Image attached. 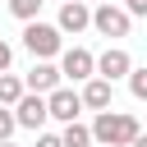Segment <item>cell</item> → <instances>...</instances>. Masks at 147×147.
Here are the masks:
<instances>
[{"label":"cell","mask_w":147,"mask_h":147,"mask_svg":"<svg viewBox=\"0 0 147 147\" xmlns=\"http://www.w3.org/2000/svg\"><path fill=\"white\" fill-rule=\"evenodd\" d=\"M138 133H142L138 115H129V110H115V106L96 110V119H92V142H106V147H129Z\"/></svg>","instance_id":"obj_1"},{"label":"cell","mask_w":147,"mask_h":147,"mask_svg":"<svg viewBox=\"0 0 147 147\" xmlns=\"http://www.w3.org/2000/svg\"><path fill=\"white\" fill-rule=\"evenodd\" d=\"M23 46H28L32 60H55V55L64 51V32H60L55 23L28 18V23H23Z\"/></svg>","instance_id":"obj_2"},{"label":"cell","mask_w":147,"mask_h":147,"mask_svg":"<svg viewBox=\"0 0 147 147\" xmlns=\"http://www.w3.org/2000/svg\"><path fill=\"white\" fill-rule=\"evenodd\" d=\"M92 28H96L101 37H110V41H119V37H129L133 14H129L124 5H115V0H101V5H92Z\"/></svg>","instance_id":"obj_3"},{"label":"cell","mask_w":147,"mask_h":147,"mask_svg":"<svg viewBox=\"0 0 147 147\" xmlns=\"http://www.w3.org/2000/svg\"><path fill=\"white\" fill-rule=\"evenodd\" d=\"M14 119H18V129H32V133H41V129H46V119H51V110H46V96H41V92H23V96L14 101Z\"/></svg>","instance_id":"obj_4"},{"label":"cell","mask_w":147,"mask_h":147,"mask_svg":"<svg viewBox=\"0 0 147 147\" xmlns=\"http://www.w3.org/2000/svg\"><path fill=\"white\" fill-rule=\"evenodd\" d=\"M46 110H51V119L69 124V119H78V110H87V106H83V92H74V87H51V92H46Z\"/></svg>","instance_id":"obj_5"},{"label":"cell","mask_w":147,"mask_h":147,"mask_svg":"<svg viewBox=\"0 0 147 147\" xmlns=\"http://www.w3.org/2000/svg\"><path fill=\"white\" fill-rule=\"evenodd\" d=\"M60 74L74 78V83H83V78L96 74V55L87 46H69V51H60Z\"/></svg>","instance_id":"obj_6"},{"label":"cell","mask_w":147,"mask_h":147,"mask_svg":"<svg viewBox=\"0 0 147 147\" xmlns=\"http://www.w3.org/2000/svg\"><path fill=\"white\" fill-rule=\"evenodd\" d=\"M55 28L60 32H87L92 28V5L87 0H60V18H55Z\"/></svg>","instance_id":"obj_7"},{"label":"cell","mask_w":147,"mask_h":147,"mask_svg":"<svg viewBox=\"0 0 147 147\" xmlns=\"http://www.w3.org/2000/svg\"><path fill=\"white\" fill-rule=\"evenodd\" d=\"M129 69H133V55H129L124 46H106V51L96 55V74H101V78H110V83L129 78Z\"/></svg>","instance_id":"obj_8"},{"label":"cell","mask_w":147,"mask_h":147,"mask_svg":"<svg viewBox=\"0 0 147 147\" xmlns=\"http://www.w3.org/2000/svg\"><path fill=\"white\" fill-rule=\"evenodd\" d=\"M60 78H64V74H60V64H55V60H37V64L28 69L23 87H28V92H41V96H46L51 87H60Z\"/></svg>","instance_id":"obj_9"},{"label":"cell","mask_w":147,"mask_h":147,"mask_svg":"<svg viewBox=\"0 0 147 147\" xmlns=\"http://www.w3.org/2000/svg\"><path fill=\"white\" fill-rule=\"evenodd\" d=\"M110 101H115V83H110V78H101V74L83 78V106H87V110H106Z\"/></svg>","instance_id":"obj_10"},{"label":"cell","mask_w":147,"mask_h":147,"mask_svg":"<svg viewBox=\"0 0 147 147\" xmlns=\"http://www.w3.org/2000/svg\"><path fill=\"white\" fill-rule=\"evenodd\" d=\"M60 138H64V147H92V124H83V119H69Z\"/></svg>","instance_id":"obj_11"},{"label":"cell","mask_w":147,"mask_h":147,"mask_svg":"<svg viewBox=\"0 0 147 147\" xmlns=\"http://www.w3.org/2000/svg\"><path fill=\"white\" fill-rule=\"evenodd\" d=\"M23 92H28V87H23V78H14V74L5 69V74H0V106H14Z\"/></svg>","instance_id":"obj_12"},{"label":"cell","mask_w":147,"mask_h":147,"mask_svg":"<svg viewBox=\"0 0 147 147\" xmlns=\"http://www.w3.org/2000/svg\"><path fill=\"white\" fill-rule=\"evenodd\" d=\"M41 5H46V0H9V14L28 23V18H37V14H41Z\"/></svg>","instance_id":"obj_13"},{"label":"cell","mask_w":147,"mask_h":147,"mask_svg":"<svg viewBox=\"0 0 147 147\" xmlns=\"http://www.w3.org/2000/svg\"><path fill=\"white\" fill-rule=\"evenodd\" d=\"M129 92H133L138 101H147V64H142V69H138V64L129 69Z\"/></svg>","instance_id":"obj_14"},{"label":"cell","mask_w":147,"mask_h":147,"mask_svg":"<svg viewBox=\"0 0 147 147\" xmlns=\"http://www.w3.org/2000/svg\"><path fill=\"white\" fill-rule=\"evenodd\" d=\"M14 129H18V119H14V106H0V142H5V138H14Z\"/></svg>","instance_id":"obj_15"},{"label":"cell","mask_w":147,"mask_h":147,"mask_svg":"<svg viewBox=\"0 0 147 147\" xmlns=\"http://www.w3.org/2000/svg\"><path fill=\"white\" fill-rule=\"evenodd\" d=\"M37 147H64V138H60V133H46V129H41V133H37Z\"/></svg>","instance_id":"obj_16"},{"label":"cell","mask_w":147,"mask_h":147,"mask_svg":"<svg viewBox=\"0 0 147 147\" xmlns=\"http://www.w3.org/2000/svg\"><path fill=\"white\" fill-rule=\"evenodd\" d=\"M9 64H14V46H9V41H5V37H0V74H5V69H9Z\"/></svg>","instance_id":"obj_17"},{"label":"cell","mask_w":147,"mask_h":147,"mask_svg":"<svg viewBox=\"0 0 147 147\" xmlns=\"http://www.w3.org/2000/svg\"><path fill=\"white\" fill-rule=\"evenodd\" d=\"M124 9H129L133 18H147V0H124Z\"/></svg>","instance_id":"obj_18"},{"label":"cell","mask_w":147,"mask_h":147,"mask_svg":"<svg viewBox=\"0 0 147 147\" xmlns=\"http://www.w3.org/2000/svg\"><path fill=\"white\" fill-rule=\"evenodd\" d=\"M129 147H147V133H138V138H133V142H129Z\"/></svg>","instance_id":"obj_19"},{"label":"cell","mask_w":147,"mask_h":147,"mask_svg":"<svg viewBox=\"0 0 147 147\" xmlns=\"http://www.w3.org/2000/svg\"><path fill=\"white\" fill-rule=\"evenodd\" d=\"M0 147H18V142H9V138H5V142H0Z\"/></svg>","instance_id":"obj_20"},{"label":"cell","mask_w":147,"mask_h":147,"mask_svg":"<svg viewBox=\"0 0 147 147\" xmlns=\"http://www.w3.org/2000/svg\"><path fill=\"white\" fill-rule=\"evenodd\" d=\"M92 147H106V142H92Z\"/></svg>","instance_id":"obj_21"},{"label":"cell","mask_w":147,"mask_h":147,"mask_svg":"<svg viewBox=\"0 0 147 147\" xmlns=\"http://www.w3.org/2000/svg\"><path fill=\"white\" fill-rule=\"evenodd\" d=\"M87 5H101V0H87Z\"/></svg>","instance_id":"obj_22"}]
</instances>
